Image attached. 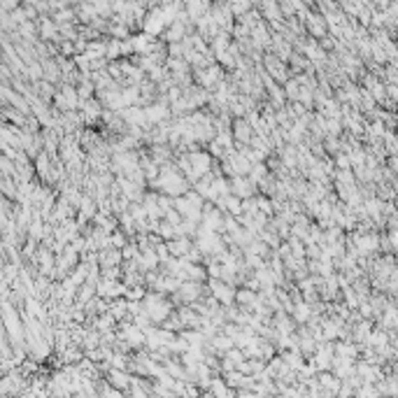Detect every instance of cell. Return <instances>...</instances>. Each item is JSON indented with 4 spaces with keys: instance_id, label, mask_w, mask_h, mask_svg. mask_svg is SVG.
Wrapping results in <instances>:
<instances>
[{
    "instance_id": "6da1fadb",
    "label": "cell",
    "mask_w": 398,
    "mask_h": 398,
    "mask_svg": "<svg viewBox=\"0 0 398 398\" xmlns=\"http://www.w3.org/2000/svg\"><path fill=\"white\" fill-rule=\"evenodd\" d=\"M235 301L240 303V305H245V310L252 308V303L256 301V293L249 291V289H240V291H235Z\"/></svg>"
}]
</instances>
